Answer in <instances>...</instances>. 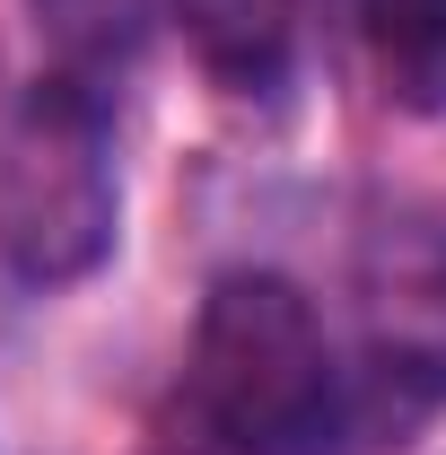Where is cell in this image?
<instances>
[{"label": "cell", "mask_w": 446, "mask_h": 455, "mask_svg": "<svg viewBox=\"0 0 446 455\" xmlns=\"http://www.w3.org/2000/svg\"><path fill=\"white\" fill-rule=\"evenodd\" d=\"M114 254V167H106V97L97 79L53 70L18 114L0 158V263L36 289L88 281Z\"/></svg>", "instance_id": "cell-2"}, {"label": "cell", "mask_w": 446, "mask_h": 455, "mask_svg": "<svg viewBox=\"0 0 446 455\" xmlns=\"http://www.w3.org/2000/svg\"><path fill=\"white\" fill-rule=\"evenodd\" d=\"M36 18H44V36L61 44V70L106 79L114 61L140 53V36H149L158 0H36Z\"/></svg>", "instance_id": "cell-5"}, {"label": "cell", "mask_w": 446, "mask_h": 455, "mask_svg": "<svg viewBox=\"0 0 446 455\" xmlns=\"http://www.w3.org/2000/svg\"><path fill=\"white\" fill-rule=\"evenodd\" d=\"M341 368L315 298L280 272H227L202 298L184 395L227 455H324L341 420Z\"/></svg>", "instance_id": "cell-1"}, {"label": "cell", "mask_w": 446, "mask_h": 455, "mask_svg": "<svg viewBox=\"0 0 446 455\" xmlns=\"http://www.w3.org/2000/svg\"><path fill=\"white\" fill-rule=\"evenodd\" d=\"M167 9L184 27V44H193V61L236 97H272L289 79V61H298L307 0H167Z\"/></svg>", "instance_id": "cell-3"}, {"label": "cell", "mask_w": 446, "mask_h": 455, "mask_svg": "<svg viewBox=\"0 0 446 455\" xmlns=\"http://www.w3.org/2000/svg\"><path fill=\"white\" fill-rule=\"evenodd\" d=\"M350 27L394 106L446 114V0H350Z\"/></svg>", "instance_id": "cell-4"}]
</instances>
